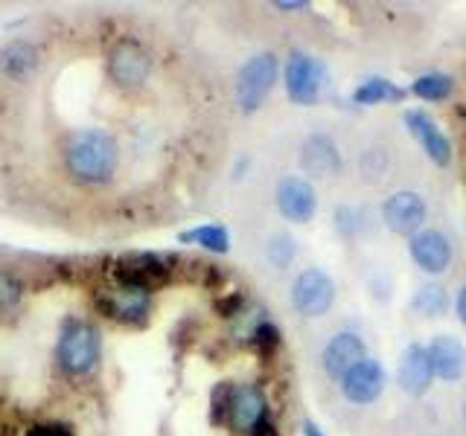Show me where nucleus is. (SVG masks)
Wrapping results in <instances>:
<instances>
[{"label": "nucleus", "instance_id": "13", "mask_svg": "<svg viewBox=\"0 0 466 436\" xmlns=\"http://www.w3.org/2000/svg\"><path fill=\"white\" fill-rule=\"evenodd\" d=\"M408 253H411L414 265L429 276H441L451 265V242L446 239V233L431 227L408 239Z\"/></svg>", "mask_w": 466, "mask_h": 436}, {"label": "nucleus", "instance_id": "20", "mask_svg": "<svg viewBox=\"0 0 466 436\" xmlns=\"http://www.w3.org/2000/svg\"><path fill=\"white\" fill-rule=\"evenodd\" d=\"M181 244H196L210 253H228L230 251V230L225 224H198L178 233Z\"/></svg>", "mask_w": 466, "mask_h": 436}, {"label": "nucleus", "instance_id": "19", "mask_svg": "<svg viewBox=\"0 0 466 436\" xmlns=\"http://www.w3.org/2000/svg\"><path fill=\"white\" fill-rule=\"evenodd\" d=\"M167 273H169V262L157 253H128L120 259V268H116L120 282H140L149 288L152 280H164Z\"/></svg>", "mask_w": 466, "mask_h": 436}, {"label": "nucleus", "instance_id": "25", "mask_svg": "<svg viewBox=\"0 0 466 436\" xmlns=\"http://www.w3.org/2000/svg\"><path fill=\"white\" fill-rule=\"evenodd\" d=\"M266 259L277 271L291 268V262L298 259V242L291 239L289 233H274V236H268V242H266Z\"/></svg>", "mask_w": 466, "mask_h": 436}, {"label": "nucleus", "instance_id": "2", "mask_svg": "<svg viewBox=\"0 0 466 436\" xmlns=\"http://www.w3.org/2000/svg\"><path fill=\"white\" fill-rule=\"evenodd\" d=\"M102 358V332L91 320H79L70 317L58 329V341H56V361L67 375L82 378L91 375L99 367Z\"/></svg>", "mask_w": 466, "mask_h": 436}, {"label": "nucleus", "instance_id": "29", "mask_svg": "<svg viewBox=\"0 0 466 436\" xmlns=\"http://www.w3.org/2000/svg\"><path fill=\"white\" fill-rule=\"evenodd\" d=\"M455 312H458V320H461V326L466 329V285H461L458 297H455Z\"/></svg>", "mask_w": 466, "mask_h": 436}, {"label": "nucleus", "instance_id": "12", "mask_svg": "<svg viewBox=\"0 0 466 436\" xmlns=\"http://www.w3.org/2000/svg\"><path fill=\"white\" fill-rule=\"evenodd\" d=\"M344 160L339 152V143L327 131H312L309 137L300 145V169L309 174V178L329 181L341 172Z\"/></svg>", "mask_w": 466, "mask_h": 436}, {"label": "nucleus", "instance_id": "15", "mask_svg": "<svg viewBox=\"0 0 466 436\" xmlns=\"http://www.w3.org/2000/svg\"><path fill=\"white\" fill-rule=\"evenodd\" d=\"M402 123L408 128V134H414V140L422 145V152L429 154L431 164H437V166L451 164V140L443 134V128L437 125L426 111L408 108L402 114Z\"/></svg>", "mask_w": 466, "mask_h": 436}, {"label": "nucleus", "instance_id": "22", "mask_svg": "<svg viewBox=\"0 0 466 436\" xmlns=\"http://www.w3.org/2000/svg\"><path fill=\"white\" fill-rule=\"evenodd\" d=\"M449 291L441 282H426L417 288V294L411 297V309L420 317H443L449 312Z\"/></svg>", "mask_w": 466, "mask_h": 436}, {"label": "nucleus", "instance_id": "5", "mask_svg": "<svg viewBox=\"0 0 466 436\" xmlns=\"http://www.w3.org/2000/svg\"><path fill=\"white\" fill-rule=\"evenodd\" d=\"M99 312L123 326H140L152 312V288L140 282H120L96 294Z\"/></svg>", "mask_w": 466, "mask_h": 436}, {"label": "nucleus", "instance_id": "24", "mask_svg": "<svg viewBox=\"0 0 466 436\" xmlns=\"http://www.w3.org/2000/svg\"><path fill=\"white\" fill-rule=\"evenodd\" d=\"M24 280L12 268L0 265V317H9L21 309L24 302Z\"/></svg>", "mask_w": 466, "mask_h": 436}, {"label": "nucleus", "instance_id": "23", "mask_svg": "<svg viewBox=\"0 0 466 436\" xmlns=\"http://www.w3.org/2000/svg\"><path fill=\"white\" fill-rule=\"evenodd\" d=\"M451 87H455V79H451L449 73L434 70V73H422V76H417L408 91L422 102H443L451 96Z\"/></svg>", "mask_w": 466, "mask_h": 436}, {"label": "nucleus", "instance_id": "31", "mask_svg": "<svg viewBox=\"0 0 466 436\" xmlns=\"http://www.w3.org/2000/svg\"><path fill=\"white\" fill-rule=\"evenodd\" d=\"M277 9H286V12H291V9H306L309 4H274Z\"/></svg>", "mask_w": 466, "mask_h": 436}, {"label": "nucleus", "instance_id": "1", "mask_svg": "<svg viewBox=\"0 0 466 436\" xmlns=\"http://www.w3.org/2000/svg\"><path fill=\"white\" fill-rule=\"evenodd\" d=\"M65 172L82 186H106L114 181L120 166V143L108 128H76L62 145Z\"/></svg>", "mask_w": 466, "mask_h": 436}, {"label": "nucleus", "instance_id": "18", "mask_svg": "<svg viewBox=\"0 0 466 436\" xmlns=\"http://www.w3.org/2000/svg\"><path fill=\"white\" fill-rule=\"evenodd\" d=\"M38 64H41L38 47L24 38L9 41L4 53H0V73L12 82H26L29 76H35Z\"/></svg>", "mask_w": 466, "mask_h": 436}, {"label": "nucleus", "instance_id": "3", "mask_svg": "<svg viewBox=\"0 0 466 436\" xmlns=\"http://www.w3.org/2000/svg\"><path fill=\"white\" fill-rule=\"evenodd\" d=\"M106 70H108V79L120 87L123 94H135L152 76V53L143 41L123 35L111 44Z\"/></svg>", "mask_w": 466, "mask_h": 436}, {"label": "nucleus", "instance_id": "4", "mask_svg": "<svg viewBox=\"0 0 466 436\" xmlns=\"http://www.w3.org/2000/svg\"><path fill=\"white\" fill-rule=\"evenodd\" d=\"M277 73H280V62L274 53H257L239 67L237 73V105L242 114H254L262 108V102L277 84Z\"/></svg>", "mask_w": 466, "mask_h": 436}, {"label": "nucleus", "instance_id": "17", "mask_svg": "<svg viewBox=\"0 0 466 436\" xmlns=\"http://www.w3.org/2000/svg\"><path fill=\"white\" fill-rule=\"evenodd\" d=\"M426 349H429L434 378L451 384V382H461L466 375V346L458 338H451V334H437Z\"/></svg>", "mask_w": 466, "mask_h": 436}, {"label": "nucleus", "instance_id": "9", "mask_svg": "<svg viewBox=\"0 0 466 436\" xmlns=\"http://www.w3.org/2000/svg\"><path fill=\"white\" fill-rule=\"evenodd\" d=\"M277 213L291 224H309L318 213V189L303 174H283L274 189Z\"/></svg>", "mask_w": 466, "mask_h": 436}, {"label": "nucleus", "instance_id": "26", "mask_svg": "<svg viewBox=\"0 0 466 436\" xmlns=\"http://www.w3.org/2000/svg\"><path fill=\"white\" fill-rule=\"evenodd\" d=\"M385 172H388V154L382 149H364L359 154V174H361V181L376 183V181H382Z\"/></svg>", "mask_w": 466, "mask_h": 436}, {"label": "nucleus", "instance_id": "8", "mask_svg": "<svg viewBox=\"0 0 466 436\" xmlns=\"http://www.w3.org/2000/svg\"><path fill=\"white\" fill-rule=\"evenodd\" d=\"M335 305V280L324 268H303L291 282V309L306 320L324 317Z\"/></svg>", "mask_w": 466, "mask_h": 436}, {"label": "nucleus", "instance_id": "6", "mask_svg": "<svg viewBox=\"0 0 466 436\" xmlns=\"http://www.w3.org/2000/svg\"><path fill=\"white\" fill-rule=\"evenodd\" d=\"M228 421L239 436H266L271 431V407L262 387L239 384L230 390Z\"/></svg>", "mask_w": 466, "mask_h": 436}, {"label": "nucleus", "instance_id": "30", "mask_svg": "<svg viewBox=\"0 0 466 436\" xmlns=\"http://www.w3.org/2000/svg\"><path fill=\"white\" fill-rule=\"evenodd\" d=\"M303 436H327L315 419H303Z\"/></svg>", "mask_w": 466, "mask_h": 436}, {"label": "nucleus", "instance_id": "16", "mask_svg": "<svg viewBox=\"0 0 466 436\" xmlns=\"http://www.w3.org/2000/svg\"><path fill=\"white\" fill-rule=\"evenodd\" d=\"M397 384L402 387L405 396L420 399L426 396L434 384V372H431V361H429V349L422 343H408L400 355L397 363Z\"/></svg>", "mask_w": 466, "mask_h": 436}, {"label": "nucleus", "instance_id": "7", "mask_svg": "<svg viewBox=\"0 0 466 436\" xmlns=\"http://www.w3.org/2000/svg\"><path fill=\"white\" fill-rule=\"evenodd\" d=\"M286 94L295 105H315L327 91V67L309 53H291L283 67Z\"/></svg>", "mask_w": 466, "mask_h": 436}, {"label": "nucleus", "instance_id": "28", "mask_svg": "<svg viewBox=\"0 0 466 436\" xmlns=\"http://www.w3.org/2000/svg\"><path fill=\"white\" fill-rule=\"evenodd\" d=\"M26 436H73V428L65 421H38L26 431Z\"/></svg>", "mask_w": 466, "mask_h": 436}, {"label": "nucleus", "instance_id": "14", "mask_svg": "<svg viewBox=\"0 0 466 436\" xmlns=\"http://www.w3.org/2000/svg\"><path fill=\"white\" fill-rule=\"evenodd\" d=\"M368 358V346H364L361 334L359 332H335L332 338L327 341L324 352H320V363H324V372L335 382H341V378L356 367L359 361Z\"/></svg>", "mask_w": 466, "mask_h": 436}, {"label": "nucleus", "instance_id": "11", "mask_svg": "<svg viewBox=\"0 0 466 436\" xmlns=\"http://www.w3.org/2000/svg\"><path fill=\"white\" fill-rule=\"evenodd\" d=\"M339 387H341V396L350 404L364 407V404H373L385 392V387H388V372H385L382 363L368 355V358L359 361L356 367L341 378Z\"/></svg>", "mask_w": 466, "mask_h": 436}, {"label": "nucleus", "instance_id": "32", "mask_svg": "<svg viewBox=\"0 0 466 436\" xmlns=\"http://www.w3.org/2000/svg\"><path fill=\"white\" fill-rule=\"evenodd\" d=\"M463 421H466V399H463Z\"/></svg>", "mask_w": 466, "mask_h": 436}, {"label": "nucleus", "instance_id": "27", "mask_svg": "<svg viewBox=\"0 0 466 436\" xmlns=\"http://www.w3.org/2000/svg\"><path fill=\"white\" fill-rule=\"evenodd\" d=\"M332 222H335V230L347 239H356L361 233V213L356 207H350V203H339V207H335Z\"/></svg>", "mask_w": 466, "mask_h": 436}, {"label": "nucleus", "instance_id": "21", "mask_svg": "<svg viewBox=\"0 0 466 436\" xmlns=\"http://www.w3.org/2000/svg\"><path fill=\"white\" fill-rule=\"evenodd\" d=\"M405 96L402 87H397L390 79L382 76H370L364 79L356 91H353V102L356 105H379V102H400Z\"/></svg>", "mask_w": 466, "mask_h": 436}, {"label": "nucleus", "instance_id": "10", "mask_svg": "<svg viewBox=\"0 0 466 436\" xmlns=\"http://www.w3.org/2000/svg\"><path fill=\"white\" fill-rule=\"evenodd\" d=\"M426 218H429L426 198L420 193H411V189H400V193H393L382 203V222L397 236H408V239L417 236L420 230H426Z\"/></svg>", "mask_w": 466, "mask_h": 436}]
</instances>
